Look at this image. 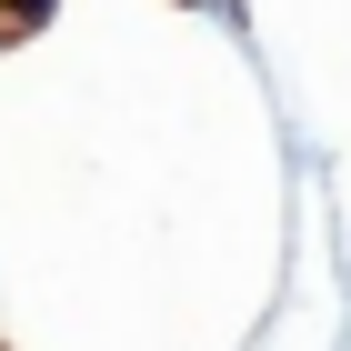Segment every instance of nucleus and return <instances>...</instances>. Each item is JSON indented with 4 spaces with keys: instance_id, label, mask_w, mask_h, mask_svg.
Listing matches in <instances>:
<instances>
[{
    "instance_id": "nucleus-1",
    "label": "nucleus",
    "mask_w": 351,
    "mask_h": 351,
    "mask_svg": "<svg viewBox=\"0 0 351 351\" xmlns=\"http://www.w3.org/2000/svg\"><path fill=\"white\" fill-rule=\"evenodd\" d=\"M51 21V0H0V40H21V30Z\"/></svg>"
}]
</instances>
